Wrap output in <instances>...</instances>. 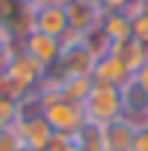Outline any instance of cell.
<instances>
[{
  "mask_svg": "<svg viewBox=\"0 0 148 151\" xmlns=\"http://www.w3.org/2000/svg\"><path fill=\"white\" fill-rule=\"evenodd\" d=\"M93 67H96V58L93 52L84 47L81 38H75L73 32H67L64 41H61V55H58V64L50 70V76L55 78H93Z\"/></svg>",
  "mask_w": 148,
  "mask_h": 151,
  "instance_id": "1",
  "label": "cell"
},
{
  "mask_svg": "<svg viewBox=\"0 0 148 151\" xmlns=\"http://www.w3.org/2000/svg\"><path fill=\"white\" fill-rule=\"evenodd\" d=\"M81 108H84V119L87 122H93V125H111L116 119H122V93L116 87L93 81V90H90L87 102Z\"/></svg>",
  "mask_w": 148,
  "mask_h": 151,
  "instance_id": "2",
  "label": "cell"
},
{
  "mask_svg": "<svg viewBox=\"0 0 148 151\" xmlns=\"http://www.w3.org/2000/svg\"><path fill=\"white\" fill-rule=\"evenodd\" d=\"M41 116L47 119V125L52 128V134H64V137H75V134L84 128V108L81 105H70V102H61L52 99L41 108Z\"/></svg>",
  "mask_w": 148,
  "mask_h": 151,
  "instance_id": "3",
  "label": "cell"
},
{
  "mask_svg": "<svg viewBox=\"0 0 148 151\" xmlns=\"http://www.w3.org/2000/svg\"><path fill=\"white\" fill-rule=\"evenodd\" d=\"M3 73L9 76L12 81H18L23 90H38L44 81H47V76H50V70L41 64V61H35V58L29 55V52H23L18 44V50L12 52V58H9V64H6V70Z\"/></svg>",
  "mask_w": 148,
  "mask_h": 151,
  "instance_id": "4",
  "label": "cell"
},
{
  "mask_svg": "<svg viewBox=\"0 0 148 151\" xmlns=\"http://www.w3.org/2000/svg\"><path fill=\"white\" fill-rule=\"evenodd\" d=\"M15 131H18L23 151H47L52 142V128L47 125V119L41 116V111H26L20 108V119L15 122Z\"/></svg>",
  "mask_w": 148,
  "mask_h": 151,
  "instance_id": "5",
  "label": "cell"
},
{
  "mask_svg": "<svg viewBox=\"0 0 148 151\" xmlns=\"http://www.w3.org/2000/svg\"><path fill=\"white\" fill-rule=\"evenodd\" d=\"M119 93H122V119L131 122L137 131L148 128V93L134 78H131Z\"/></svg>",
  "mask_w": 148,
  "mask_h": 151,
  "instance_id": "6",
  "label": "cell"
},
{
  "mask_svg": "<svg viewBox=\"0 0 148 151\" xmlns=\"http://www.w3.org/2000/svg\"><path fill=\"white\" fill-rule=\"evenodd\" d=\"M32 29H35V32H44V35H50V38L64 41V35L70 32L67 9L52 6V3H41V6H35V12H32Z\"/></svg>",
  "mask_w": 148,
  "mask_h": 151,
  "instance_id": "7",
  "label": "cell"
},
{
  "mask_svg": "<svg viewBox=\"0 0 148 151\" xmlns=\"http://www.w3.org/2000/svg\"><path fill=\"white\" fill-rule=\"evenodd\" d=\"M18 44H20L23 52H29L35 61H41L47 70H52L58 64V55H61V41L58 38H50V35H44V32H35L32 29L26 38H20Z\"/></svg>",
  "mask_w": 148,
  "mask_h": 151,
  "instance_id": "8",
  "label": "cell"
},
{
  "mask_svg": "<svg viewBox=\"0 0 148 151\" xmlns=\"http://www.w3.org/2000/svg\"><path fill=\"white\" fill-rule=\"evenodd\" d=\"M105 18V12L99 9V3H81V0H73L67 6V23H70V32L75 38L87 35L90 29H96Z\"/></svg>",
  "mask_w": 148,
  "mask_h": 151,
  "instance_id": "9",
  "label": "cell"
},
{
  "mask_svg": "<svg viewBox=\"0 0 148 151\" xmlns=\"http://www.w3.org/2000/svg\"><path fill=\"white\" fill-rule=\"evenodd\" d=\"M131 78H134L131 70H128V67H125L116 55L102 58V61H96V67H93V81H96V84H108V87L122 90Z\"/></svg>",
  "mask_w": 148,
  "mask_h": 151,
  "instance_id": "10",
  "label": "cell"
},
{
  "mask_svg": "<svg viewBox=\"0 0 148 151\" xmlns=\"http://www.w3.org/2000/svg\"><path fill=\"white\" fill-rule=\"evenodd\" d=\"M134 137H137V128L131 122H125V119H116L111 125H102L105 151H131L134 148Z\"/></svg>",
  "mask_w": 148,
  "mask_h": 151,
  "instance_id": "11",
  "label": "cell"
},
{
  "mask_svg": "<svg viewBox=\"0 0 148 151\" xmlns=\"http://www.w3.org/2000/svg\"><path fill=\"white\" fill-rule=\"evenodd\" d=\"M90 90H93V78H84V76H78V78H55V93H58L61 102L84 105L87 96H90Z\"/></svg>",
  "mask_w": 148,
  "mask_h": 151,
  "instance_id": "12",
  "label": "cell"
},
{
  "mask_svg": "<svg viewBox=\"0 0 148 151\" xmlns=\"http://www.w3.org/2000/svg\"><path fill=\"white\" fill-rule=\"evenodd\" d=\"M125 67L131 70V76L137 73L142 64H145V52H142V44L137 41V38H125V41H113V52Z\"/></svg>",
  "mask_w": 148,
  "mask_h": 151,
  "instance_id": "13",
  "label": "cell"
},
{
  "mask_svg": "<svg viewBox=\"0 0 148 151\" xmlns=\"http://www.w3.org/2000/svg\"><path fill=\"white\" fill-rule=\"evenodd\" d=\"M81 41H84V47L93 52V58H96V61H102V58H108V55L113 52V41L105 35L102 23H99L96 29H90L87 35H81Z\"/></svg>",
  "mask_w": 148,
  "mask_h": 151,
  "instance_id": "14",
  "label": "cell"
},
{
  "mask_svg": "<svg viewBox=\"0 0 148 151\" xmlns=\"http://www.w3.org/2000/svg\"><path fill=\"white\" fill-rule=\"evenodd\" d=\"M102 29L111 41H125L131 38V18L125 12H113V15H105L102 18Z\"/></svg>",
  "mask_w": 148,
  "mask_h": 151,
  "instance_id": "15",
  "label": "cell"
},
{
  "mask_svg": "<svg viewBox=\"0 0 148 151\" xmlns=\"http://www.w3.org/2000/svg\"><path fill=\"white\" fill-rule=\"evenodd\" d=\"M29 90H23V87H20L18 81H12V78H9V76L3 73V70H0V99H3V102H15V105H26V102H29Z\"/></svg>",
  "mask_w": 148,
  "mask_h": 151,
  "instance_id": "16",
  "label": "cell"
},
{
  "mask_svg": "<svg viewBox=\"0 0 148 151\" xmlns=\"http://www.w3.org/2000/svg\"><path fill=\"white\" fill-rule=\"evenodd\" d=\"M18 119H20V105L0 99V131H3V128H12Z\"/></svg>",
  "mask_w": 148,
  "mask_h": 151,
  "instance_id": "17",
  "label": "cell"
},
{
  "mask_svg": "<svg viewBox=\"0 0 148 151\" xmlns=\"http://www.w3.org/2000/svg\"><path fill=\"white\" fill-rule=\"evenodd\" d=\"M15 50H18V41L0 26V70H6V64H9V58H12Z\"/></svg>",
  "mask_w": 148,
  "mask_h": 151,
  "instance_id": "18",
  "label": "cell"
},
{
  "mask_svg": "<svg viewBox=\"0 0 148 151\" xmlns=\"http://www.w3.org/2000/svg\"><path fill=\"white\" fill-rule=\"evenodd\" d=\"M0 151H23V142H20V137H18V131H15V125L0 131Z\"/></svg>",
  "mask_w": 148,
  "mask_h": 151,
  "instance_id": "19",
  "label": "cell"
},
{
  "mask_svg": "<svg viewBox=\"0 0 148 151\" xmlns=\"http://www.w3.org/2000/svg\"><path fill=\"white\" fill-rule=\"evenodd\" d=\"M131 38L139 44H148V15H134L131 18Z\"/></svg>",
  "mask_w": 148,
  "mask_h": 151,
  "instance_id": "20",
  "label": "cell"
},
{
  "mask_svg": "<svg viewBox=\"0 0 148 151\" xmlns=\"http://www.w3.org/2000/svg\"><path fill=\"white\" fill-rule=\"evenodd\" d=\"M96 3H99V9L105 15H113V12H128L134 0H96Z\"/></svg>",
  "mask_w": 148,
  "mask_h": 151,
  "instance_id": "21",
  "label": "cell"
},
{
  "mask_svg": "<svg viewBox=\"0 0 148 151\" xmlns=\"http://www.w3.org/2000/svg\"><path fill=\"white\" fill-rule=\"evenodd\" d=\"M131 151H148V128L137 131V137H134V148H131Z\"/></svg>",
  "mask_w": 148,
  "mask_h": 151,
  "instance_id": "22",
  "label": "cell"
},
{
  "mask_svg": "<svg viewBox=\"0 0 148 151\" xmlns=\"http://www.w3.org/2000/svg\"><path fill=\"white\" fill-rule=\"evenodd\" d=\"M134 81H137V84H139V87L148 93V61L139 67V70H137V73H134Z\"/></svg>",
  "mask_w": 148,
  "mask_h": 151,
  "instance_id": "23",
  "label": "cell"
},
{
  "mask_svg": "<svg viewBox=\"0 0 148 151\" xmlns=\"http://www.w3.org/2000/svg\"><path fill=\"white\" fill-rule=\"evenodd\" d=\"M44 3H52V6H61V9H67L73 0H44Z\"/></svg>",
  "mask_w": 148,
  "mask_h": 151,
  "instance_id": "24",
  "label": "cell"
},
{
  "mask_svg": "<svg viewBox=\"0 0 148 151\" xmlns=\"http://www.w3.org/2000/svg\"><path fill=\"white\" fill-rule=\"evenodd\" d=\"M81 3H96V0H81Z\"/></svg>",
  "mask_w": 148,
  "mask_h": 151,
  "instance_id": "25",
  "label": "cell"
}]
</instances>
